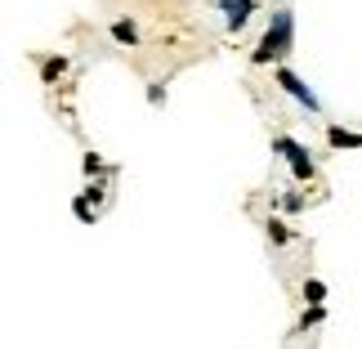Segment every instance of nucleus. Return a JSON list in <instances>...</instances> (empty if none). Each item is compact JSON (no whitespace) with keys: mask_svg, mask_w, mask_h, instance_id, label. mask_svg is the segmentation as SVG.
I'll use <instances>...</instances> for the list:
<instances>
[{"mask_svg":"<svg viewBox=\"0 0 362 349\" xmlns=\"http://www.w3.org/2000/svg\"><path fill=\"white\" fill-rule=\"evenodd\" d=\"M291 45H296V9H273V23H269V32L259 36V45L255 54H250V63L264 67V63H277V59H286Z\"/></svg>","mask_w":362,"mask_h":349,"instance_id":"f257e3e1","label":"nucleus"},{"mask_svg":"<svg viewBox=\"0 0 362 349\" xmlns=\"http://www.w3.org/2000/svg\"><path fill=\"white\" fill-rule=\"evenodd\" d=\"M273 152H282V157L291 161V171H296L300 184H309V179L317 175V166H313V157H309V148L296 144L291 135H277V139H273Z\"/></svg>","mask_w":362,"mask_h":349,"instance_id":"f03ea898","label":"nucleus"},{"mask_svg":"<svg viewBox=\"0 0 362 349\" xmlns=\"http://www.w3.org/2000/svg\"><path fill=\"white\" fill-rule=\"evenodd\" d=\"M273 81H277V86H282V90L291 94V99H296V103L304 108V113H322V99H317V94H313L309 86H304V81H300L296 72H291V67H277Z\"/></svg>","mask_w":362,"mask_h":349,"instance_id":"7ed1b4c3","label":"nucleus"},{"mask_svg":"<svg viewBox=\"0 0 362 349\" xmlns=\"http://www.w3.org/2000/svg\"><path fill=\"white\" fill-rule=\"evenodd\" d=\"M219 5H224V27L228 32H242L250 23V13L259 9V0H219Z\"/></svg>","mask_w":362,"mask_h":349,"instance_id":"20e7f679","label":"nucleus"},{"mask_svg":"<svg viewBox=\"0 0 362 349\" xmlns=\"http://www.w3.org/2000/svg\"><path fill=\"white\" fill-rule=\"evenodd\" d=\"M327 144L331 148H362V135L344 130V125H327Z\"/></svg>","mask_w":362,"mask_h":349,"instance_id":"39448f33","label":"nucleus"},{"mask_svg":"<svg viewBox=\"0 0 362 349\" xmlns=\"http://www.w3.org/2000/svg\"><path fill=\"white\" fill-rule=\"evenodd\" d=\"M112 40H117V45H139V27L130 18H117L112 23Z\"/></svg>","mask_w":362,"mask_h":349,"instance_id":"423d86ee","label":"nucleus"},{"mask_svg":"<svg viewBox=\"0 0 362 349\" xmlns=\"http://www.w3.org/2000/svg\"><path fill=\"white\" fill-rule=\"evenodd\" d=\"M63 72H67V59H63V54H59V59H45V63H40V81H45V86H54Z\"/></svg>","mask_w":362,"mask_h":349,"instance_id":"0eeeda50","label":"nucleus"},{"mask_svg":"<svg viewBox=\"0 0 362 349\" xmlns=\"http://www.w3.org/2000/svg\"><path fill=\"white\" fill-rule=\"evenodd\" d=\"M264 233H269V242H273V246H286L291 237H296V233L282 224V219H269V224H264Z\"/></svg>","mask_w":362,"mask_h":349,"instance_id":"6e6552de","label":"nucleus"},{"mask_svg":"<svg viewBox=\"0 0 362 349\" xmlns=\"http://www.w3.org/2000/svg\"><path fill=\"white\" fill-rule=\"evenodd\" d=\"M304 300H309V304L327 300V282H322V278H304Z\"/></svg>","mask_w":362,"mask_h":349,"instance_id":"1a4fd4ad","label":"nucleus"},{"mask_svg":"<svg viewBox=\"0 0 362 349\" xmlns=\"http://www.w3.org/2000/svg\"><path fill=\"white\" fill-rule=\"evenodd\" d=\"M322 318H327V309H322V304H309V309L300 314V327H313V323H322Z\"/></svg>","mask_w":362,"mask_h":349,"instance_id":"9d476101","label":"nucleus"},{"mask_svg":"<svg viewBox=\"0 0 362 349\" xmlns=\"http://www.w3.org/2000/svg\"><path fill=\"white\" fill-rule=\"evenodd\" d=\"M148 103H152V108L165 103V81H152V86H148Z\"/></svg>","mask_w":362,"mask_h":349,"instance_id":"9b49d317","label":"nucleus"},{"mask_svg":"<svg viewBox=\"0 0 362 349\" xmlns=\"http://www.w3.org/2000/svg\"><path fill=\"white\" fill-rule=\"evenodd\" d=\"M300 206H304L300 193H286V198H282V211H300Z\"/></svg>","mask_w":362,"mask_h":349,"instance_id":"f8f14e48","label":"nucleus"},{"mask_svg":"<svg viewBox=\"0 0 362 349\" xmlns=\"http://www.w3.org/2000/svg\"><path fill=\"white\" fill-rule=\"evenodd\" d=\"M81 166H86V175H99V171H103V161L94 157V152H86V161H81Z\"/></svg>","mask_w":362,"mask_h":349,"instance_id":"ddd939ff","label":"nucleus"}]
</instances>
